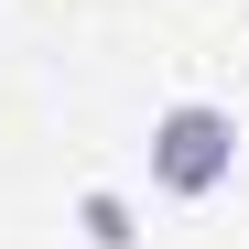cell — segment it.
<instances>
[{"label": "cell", "mask_w": 249, "mask_h": 249, "mask_svg": "<svg viewBox=\"0 0 249 249\" xmlns=\"http://www.w3.org/2000/svg\"><path fill=\"white\" fill-rule=\"evenodd\" d=\"M76 228H87V249H141L130 195H119V184H87V195H76Z\"/></svg>", "instance_id": "cell-2"}, {"label": "cell", "mask_w": 249, "mask_h": 249, "mask_svg": "<svg viewBox=\"0 0 249 249\" xmlns=\"http://www.w3.org/2000/svg\"><path fill=\"white\" fill-rule=\"evenodd\" d=\"M228 174H238V119L217 98H174V108L152 119V184L174 195V206H206Z\"/></svg>", "instance_id": "cell-1"}]
</instances>
